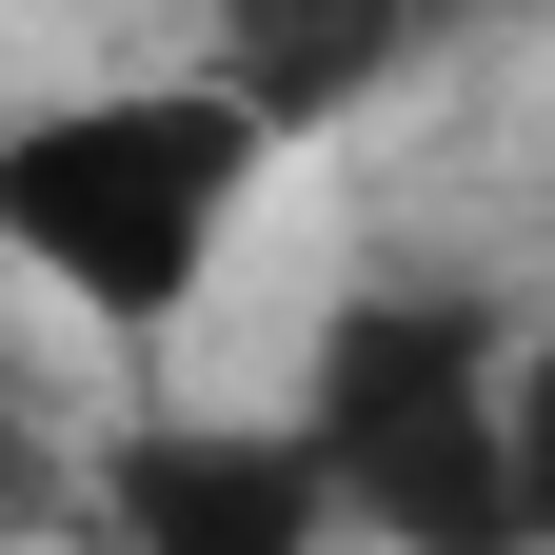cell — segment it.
Segmentation results:
<instances>
[{
	"label": "cell",
	"mask_w": 555,
	"mask_h": 555,
	"mask_svg": "<svg viewBox=\"0 0 555 555\" xmlns=\"http://www.w3.org/2000/svg\"><path fill=\"white\" fill-rule=\"evenodd\" d=\"M258 100L198 60V80H80V100H21L0 119V258L40 278L60 318H119L159 337L198 278H219L238 198H258Z\"/></svg>",
	"instance_id": "1"
},
{
	"label": "cell",
	"mask_w": 555,
	"mask_h": 555,
	"mask_svg": "<svg viewBox=\"0 0 555 555\" xmlns=\"http://www.w3.org/2000/svg\"><path fill=\"white\" fill-rule=\"evenodd\" d=\"M298 416H318L337 516L377 555H535V516H516V337L456 278H358L298 358Z\"/></svg>",
	"instance_id": "2"
},
{
	"label": "cell",
	"mask_w": 555,
	"mask_h": 555,
	"mask_svg": "<svg viewBox=\"0 0 555 555\" xmlns=\"http://www.w3.org/2000/svg\"><path fill=\"white\" fill-rule=\"evenodd\" d=\"M100 555H358L318 416H238V397H159L100 437Z\"/></svg>",
	"instance_id": "3"
},
{
	"label": "cell",
	"mask_w": 555,
	"mask_h": 555,
	"mask_svg": "<svg viewBox=\"0 0 555 555\" xmlns=\"http://www.w3.org/2000/svg\"><path fill=\"white\" fill-rule=\"evenodd\" d=\"M397 40H416V0H219V80H238L278 139L358 119V100L397 80Z\"/></svg>",
	"instance_id": "4"
},
{
	"label": "cell",
	"mask_w": 555,
	"mask_h": 555,
	"mask_svg": "<svg viewBox=\"0 0 555 555\" xmlns=\"http://www.w3.org/2000/svg\"><path fill=\"white\" fill-rule=\"evenodd\" d=\"M516 516H535V555H555V318L516 337Z\"/></svg>",
	"instance_id": "5"
}]
</instances>
